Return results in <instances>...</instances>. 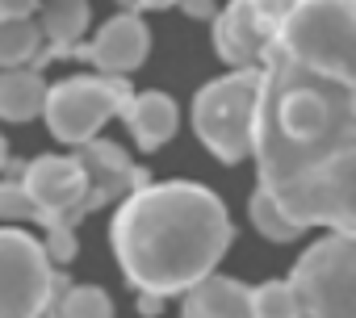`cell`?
<instances>
[{
    "label": "cell",
    "mask_w": 356,
    "mask_h": 318,
    "mask_svg": "<svg viewBox=\"0 0 356 318\" xmlns=\"http://www.w3.org/2000/svg\"><path fill=\"white\" fill-rule=\"evenodd\" d=\"M22 185L30 189V197L42 210L47 247H51L55 264H72L76 260V226L88 214H97L101 206H109L122 193H134L151 181L143 168H134V159L118 142L92 138L80 147V155L30 159L22 172Z\"/></svg>",
    "instance_id": "3957f363"
},
{
    "label": "cell",
    "mask_w": 356,
    "mask_h": 318,
    "mask_svg": "<svg viewBox=\"0 0 356 318\" xmlns=\"http://www.w3.org/2000/svg\"><path fill=\"white\" fill-rule=\"evenodd\" d=\"M0 214L9 222H42V210H38V201L30 197V189L22 181H9L0 189Z\"/></svg>",
    "instance_id": "ac0fdd59"
},
{
    "label": "cell",
    "mask_w": 356,
    "mask_h": 318,
    "mask_svg": "<svg viewBox=\"0 0 356 318\" xmlns=\"http://www.w3.org/2000/svg\"><path fill=\"white\" fill-rule=\"evenodd\" d=\"M231 247V218L218 193L193 181L143 185L126 193L113 218L122 276L138 293H189Z\"/></svg>",
    "instance_id": "7a4b0ae2"
},
{
    "label": "cell",
    "mask_w": 356,
    "mask_h": 318,
    "mask_svg": "<svg viewBox=\"0 0 356 318\" xmlns=\"http://www.w3.org/2000/svg\"><path fill=\"white\" fill-rule=\"evenodd\" d=\"M256 172L302 226L356 235V0H302L268 42Z\"/></svg>",
    "instance_id": "6da1fadb"
},
{
    "label": "cell",
    "mask_w": 356,
    "mask_h": 318,
    "mask_svg": "<svg viewBox=\"0 0 356 318\" xmlns=\"http://www.w3.org/2000/svg\"><path fill=\"white\" fill-rule=\"evenodd\" d=\"M256 113H260V67H235L231 76L210 80L193 101V130L202 147L222 159L256 155Z\"/></svg>",
    "instance_id": "277c9868"
},
{
    "label": "cell",
    "mask_w": 356,
    "mask_h": 318,
    "mask_svg": "<svg viewBox=\"0 0 356 318\" xmlns=\"http://www.w3.org/2000/svg\"><path fill=\"white\" fill-rule=\"evenodd\" d=\"M163 301H168V297H159V293H143V297H138V310H143V314H159Z\"/></svg>",
    "instance_id": "7402d4cb"
},
{
    "label": "cell",
    "mask_w": 356,
    "mask_h": 318,
    "mask_svg": "<svg viewBox=\"0 0 356 318\" xmlns=\"http://www.w3.org/2000/svg\"><path fill=\"white\" fill-rule=\"evenodd\" d=\"M118 5H122V9H134V13H138V0H118Z\"/></svg>",
    "instance_id": "603a6c76"
},
{
    "label": "cell",
    "mask_w": 356,
    "mask_h": 318,
    "mask_svg": "<svg viewBox=\"0 0 356 318\" xmlns=\"http://www.w3.org/2000/svg\"><path fill=\"white\" fill-rule=\"evenodd\" d=\"M163 13V9H181V0H138V13Z\"/></svg>",
    "instance_id": "44dd1931"
},
{
    "label": "cell",
    "mask_w": 356,
    "mask_h": 318,
    "mask_svg": "<svg viewBox=\"0 0 356 318\" xmlns=\"http://www.w3.org/2000/svg\"><path fill=\"white\" fill-rule=\"evenodd\" d=\"M302 0H231L214 17V51L231 67H260L281 22Z\"/></svg>",
    "instance_id": "ba28073f"
},
{
    "label": "cell",
    "mask_w": 356,
    "mask_h": 318,
    "mask_svg": "<svg viewBox=\"0 0 356 318\" xmlns=\"http://www.w3.org/2000/svg\"><path fill=\"white\" fill-rule=\"evenodd\" d=\"M181 13L193 17V22H210V17H218L222 9H218V0H181Z\"/></svg>",
    "instance_id": "d6986e66"
},
{
    "label": "cell",
    "mask_w": 356,
    "mask_h": 318,
    "mask_svg": "<svg viewBox=\"0 0 356 318\" xmlns=\"http://www.w3.org/2000/svg\"><path fill=\"white\" fill-rule=\"evenodd\" d=\"M181 318H256V289H248L235 276L210 272L185 293Z\"/></svg>",
    "instance_id": "30bf717a"
},
{
    "label": "cell",
    "mask_w": 356,
    "mask_h": 318,
    "mask_svg": "<svg viewBox=\"0 0 356 318\" xmlns=\"http://www.w3.org/2000/svg\"><path fill=\"white\" fill-rule=\"evenodd\" d=\"M42 22L34 26V17H5V30H0V63L5 67H34L42 55Z\"/></svg>",
    "instance_id": "5bb4252c"
},
{
    "label": "cell",
    "mask_w": 356,
    "mask_h": 318,
    "mask_svg": "<svg viewBox=\"0 0 356 318\" xmlns=\"http://www.w3.org/2000/svg\"><path fill=\"white\" fill-rule=\"evenodd\" d=\"M38 0H0V13L5 17H30Z\"/></svg>",
    "instance_id": "ffe728a7"
},
{
    "label": "cell",
    "mask_w": 356,
    "mask_h": 318,
    "mask_svg": "<svg viewBox=\"0 0 356 318\" xmlns=\"http://www.w3.org/2000/svg\"><path fill=\"white\" fill-rule=\"evenodd\" d=\"M59 293L55 256L22 226L0 231V318H38Z\"/></svg>",
    "instance_id": "8992f818"
},
{
    "label": "cell",
    "mask_w": 356,
    "mask_h": 318,
    "mask_svg": "<svg viewBox=\"0 0 356 318\" xmlns=\"http://www.w3.org/2000/svg\"><path fill=\"white\" fill-rule=\"evenodd\" d=\"M248 214H252V226H256L268 243H293V239L306 231V226H302V222H298V218H293L277 197H273V193H264V189L252 197Z\"/></svg>",
    "instance_id": "9a60e30c"
},
{
    "label": "cell",
    "mask_w": 356,
    "mask_h": 318,
    "mask_svg": "<svg viewBox=\"0 0 356 318\" xmlns=\"http://www.w3.org/2000/svg\"><path fill=\"white\" fill-rule=\"evenodd\" d=\"M256 318H302V301H298L293 281L256 285Z\"/></svg>",
    "instance_id": "e0dca14e"
},
{
    "label": "cell",
    "mask_w": 356,
    "mask_h": 318,
    "mask_svg": "<svg viewBox=\"0 0 356 318\" xmlns=\"http://www.w3.org/2000/svg\"><path fill=\"white\" fill-rule=\"evenodd\" d=\"M122 122H126V130L134 134L138 151H159V147L176 134V105H172V97H163V92H138V97L126 101Z\"/></svg>",
    "instance_id": "8fae6325"
},
{
    "label": "cell",
    "mask_w": 356,
    "mask_h": 318,
    "mask_svg": "<svg viewBox=\"0 0 356 318\" xmlns=\"http://www.w3.org/2000/svg\"><path fill=\"white\" fill-rule=\"evenodd\" d=\"M130 84L122 76H72L51 84V101H47V126L59 142L67 147H84L97 138V130L118 117L130 101Z\"/></svg>",
    "instance_id": "52a82bcc"
},
{
    "label": "cell",
    "mask_w": 356,
    "mask_h": 318,
    "mask_svg": "<svg viewBox=\"0 0 356 318\" xmlns=\"http://www.w3.org/2000/svg\"><path fill=\"white\" fill-rule=\"evenodd\" d=\"M147 51H151V30H147V22L134 9H126V13L109 17L97 30V38L76 51V59H84V63H92L101 72L126 76V72H138L143 67Z\"/></svg>",
    "instance_id": "9c48e42d"
},
{
    "label": "cell",
    "mask_w": 356,
    "mask_h": 318,
    "mask_svg": "<svg viewBox=\"0 0 356 318\" xmlns=\"http://www.w3.org/2000/svg\"><path fill=\"white\" fill-rule=\"evenodd\" d=\"M302 318H356V235L318 239L289 272Z\"/></svg>",
    "instance_id": "5b68a950"
},
{
    "label": "cell",
    "mask_w": 356,
    "mask_h": 318,
    "mask_svg": "<svg viewBox=\"0 0 356 318\" xmlns=\"http://www.w3.org/2000/svg\"><path fill=\"white\" fill-rule=\"evenodd\" d=\"M59 318H113V301L101 285H67L59 276Z\"/></svg>",
    "instance_id": "2e32d148"
},
{
    "label": "cell",
    "mask_w": 356,
    "mask_h": 318,
    "mask_svg": "<svg viewBox=\"0 0 356 318\" xmlns=\"http://www.w3.org/2000/svg\"><path fill=\"white\" fill-rule=\"evenodd\" d=\"M42 30H47V38H51V51H42L34 67H47V63H55V59L76 55V51L84 47L80 38H84V30H88V0H51L47 13H42Z\"/></svg>",
    "instance_id": "7c38bea8"
},
{
    "label": "cell",
    "mask_w": 356,
    "mask_h": 318,
    "mask_svg": "<svg viewBox=\"0 0 356 318\" xmlns=\"http://www.w3.org/2000/svg\"><path fill=\"white\" fill-rule=\"evenodd\" d=\"M51 88L42 84L38 67H9L0 80V113L5 122H30L38 113H47Z\"/></svg>",
    "instance_id": "4fadbf2b"
}]
</instances>
